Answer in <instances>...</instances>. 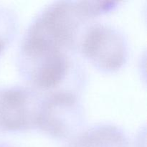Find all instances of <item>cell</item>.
<instances>
[{
	"instance_id": "7",
	"label": "cell",
	"mask_w": 147,
	"mask_h": 147,
	"mask_svg": "<svg viewBox=\"0 0 147 147\" xmlns=\"http://www.w3.org/2000/svg\"><path fill=\"white\" fill-rule=\"evenodd\" d=\"M7 41V38H6L5 35L1 34V32H0V54L1 53L2 50H4V46H5Z\"/></svg>"
},
{
	"instance_id": "5",
	"label": "cell",
	"mask_w": 147,
	"mask_h": 147,
	"mask_svg": "<svg viewBox=\"0 0 147 147\" xmlns=\"http://www.w3.org/2000/svg\"><path fill=\"white\" fill-rule=\"evenodd\" d=\"M40 105L30 91L11 88L0 93V126L8 131H20L36 126Z\"/></svg>"
},
{
	"instance_id": "6",
	"label": "cell",
	"mask_w": 147,
	"mask_h": 147,
	"mask_svg": "<svg viewBox=\"0 0 147 147\" xmlns=\"http://www.w3.org/2000/svg\"><path fill=\"white\" fill-rule=\"evenodd\" d=\"M67 147H127V141L118 128L106 125L80 134Z\"/></svg>"
},
{
	"instance_id": "4",
	"label": "cell",
	"mask_w": 147,
	"mask_h": 147,
	"mask_svg": "<svg viewBox=\"0 0 147 147\" xmlns=\"http://www.w3.org/2000/svg\"><path fill=\"white\" fill-rule=\"evenodd\" d=\"M21 63L33 85L45 90L58 86L69 67L65 52L25 45H22Z\"/></svg>"
},
{
	"instance_id": "3",
	"label": "cell",
	"mask_w": 147,
	"mask_h": 147,
	"mask_svg": "<svg viewBox=\"0 0 147 147\" xmlns=\"http://www.w3.org/2000/svg\"><path fill=\"white\" fill-rule=\"evenodd\" d=\"M82 111L73 93L59 92L40 104L36 126L57 138H66L76 131L81 123Z\"/></svg>"
},
{
	"instance_id": "1",
	"label": "cell",
	"mask_w": 147,
	"mask_h": 147,
	"mask_svg": "<svg viewBox=\"0 0 147 147\" xmlns=\"http://www.w3.org/2000/svg\"><path fill=\"white\" fill-rule=\"evenodd\" d=\"M107 9L106 1H57L37 17L24 39L65 52L74 46L82 24Z\"/></svg>"
},
{
	"instance_id": "2",
	"label": "cell",
	"mask_w": 147,
	"mask_h": 147,
	"mask_svg": "<svg viewBox=\"0 0 147 147\" xmlns=\"http://www.w3.org/2000/svg\"><path fill=\"white\" fill-rule=\"evenodd\" d=\"M81 50L89 61L105 71L120 69L127 57L123 36L104 24L93 25L86 32L81 41Z\"/></svg>"
}]
</instances>
